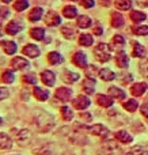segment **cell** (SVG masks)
Returning a JSON list of instances; mask_svg holds the SVG:
<instances>
[{"instance_id":"1","label":"cell","mask_w":148,"mask_h":155,"mask_svg":"<svg viewBox=\"0 0 148 155\" xmlns=\"http://www.w3.org/2000/svg\"><path fill=\"white\" fill-rule=\"evenodd\" d=\"M34 123L37 125V128L40 129V132H48L53 128L54 120L50 114L45 112V110L38 109L34 114Z\"/></svg>"},{"instance_id":"2","label":"cell","mask_w":148,"mask_h":155,"mask_svg":"<svg viewBox=\"0 0 148 155\" xmlns=\"http://www.w3.org/2000/svg\"><path fill=\"white\" fill-rule=\"evenodd\" d=\"M122 148L113 140H106L99 148L98 155H121Z\"/></svg>"},{"instance_id":"3","label":"cell","mask_w":148,"mask_h":155,"mask_svg":"<svg viewBox=\"0 0 148 155\" xmlns=\"http://www.w3.org/2000/svg\"><path fill=\"white\" fill-rule=\"evenodd\" d=\"M12 134H14V139L15 142L18 143L19 146H27L30 144L31 142V132L29 129H12Z\"/></svg>"},{"instance_id":"4","label":"cell","mask_w":148,"mask_h":155,"mask_svg":"<svg viewBox=\"0 0 148 155\" xmlns=\"http://www.w3.org/2000/svg\"><path fill=\"white\" fill-rule=\"evenodd\" d=\"M94 54L98 59V61L101 63H106L111 59V52H110V46L108 44H99L97 48L94 49Z\"/></svg>"},{"instance_id":"5","label":"cell","mask_w":148,"mask_h":155,"mask_svg":"<svg viewBox=\"0 0 148 155\" xmlns=\"http://www.w3.org/2000/svg\"><path fill=\"white\" fill-rule=\"evenodd\" d=\"M82 128L87 129L90 134L95 135V136L103 137V139H106V137L110 135V131H109L105 125H102V124H95V125H92V127H83V125H82Z\"/></svg>"},{"instance_id":"6","label":"cell","mask_w":148,"mask_h":155,"mask_svg":"<svg viewBox=\"0 0 148 155\" xmlns=\"http://www.w3.org/2000/svg\"><path fill=\"white\" fill-rule=\"evenodd\" d=\"M22 30H23V23H21L19 21L8 22L4 27L5 34H8V35H15V34H18V33H21Z\"/></svg>"},{"instance_id":"7","label":"cell","mask_w":148,"mask_h":155,"mask_svg":"<svg viewBox=\"0 0 148 155\" xmlns=\"http://www.w3.org/2000/svg\"><path fill=\"white\" fill-rule=\"evenodd\" d=\"M11 68H12L14 71H22L24 70V68H27L30 65V63L27 61L24 57L22 56H15L12 60H11Z\"/></svg>"},{"instance_id":"8","label":"cell","mask_w":148,"mask_h":155,"mask_svg":"<svg viewBox=\"0 0 148 155\" xmlns=\"http://www.w3.org/2000/svg\"><path fill=\"white\" fill-rule=\"evenodd\" d=\"M90 104H91V101H90V98H87L86 95H78L76 98H73V101H72L73 107L79 109V110L87 109V107L90 106Z\"/></svg>"},{"instance_id":"9","label":"cell","mask_w":148,"mask_h":155,"mask_svg":"<svg viewBox=\"0 0 148 155\" xmlns=\"http://www.w3.org/2000/svg\"><path fill=\"white\" fill-rule=\"evenodd\" d=\"M54 97H56L57 101H61V102H67L71 99V97H72V90L68 87H60L56 90V93H54Z\"/></svg>"},{"instance_id":"10","label":"cell","mask_w":148,"mask_h":155,"mask_svg":"<svg viewBox=\"0 0 148 155\" xmlns=\"http://www.w3.org/2000/svg\"><path fill=\"white\" fill-rule=\"evenodd\" d=\"M45 23L48 25V26H59V25L61 23V18H60V15L57 12L49 11L45 16Z\"/></svg>"},{"instance_id":"11","label":"cell","mask_w":148,"mask_h":155,"mask_svg":"<svg viewBox=\"0 0 148 155\" xmlns=\"http://www.w3.org/2000/svg\"><path fill=\"white\" fill-rule=\"evenodd\" d=\"M22 53L26 54L27 57H38L40 56V49L37 48V45H34V44H27V45H24L23 48H22Z\"/></svg>"},{"instance_id":"12","label":"cell","mask_w":148,"mask_h":155,"mask_svg":"<svg viewBox=\"0 0 148 155\" xmlns=\"http://www.w3.org/2000/svg\"><path fill=\"white\" fill-rule=\"evenodd\" d=\"M72 63L79 68H86L87 67V57L83 52H76L72 57Z\"/></svg>"},{"instance_id":"13","label":"cell","mask_w":148,"mask_h":155,"mask_svg":"<svg viewBox=\"0 0 148 155\" xmlns=\"http://www.w3.org/2000/svg\"><path fill=\"white\" fill-rule=\"evenodd\" d=\"M12 146H14V142L10 137V135L4 134V132H0V150H10Z\"/></svg>"},{"instance_id":"14","label":"cell","mask_w":148,"mask_h":155,"mask_svg":"<svg viewBox=\"0 0 148 155\" xmlns=\"http://www.w3.org/2000/svg\"><path fill=\"white\" fill-rule=\"evenodd\" d=\"M0 82L4 83V84H11V83L15 82V72L14 70H4L0 75Z\"/></svg>"},{"instance_id":"15","label":"cell","mask_w":148,"mask_h":155,"mask_svg":"<svg viewBox=\"0 0 148 155\" xmlns=\"http://www.w3.org/2000/svg\"><path fill=\"white\" fill-rule=\"evenodd\" d=\"M2 49L4 51L5 54H15L18 51V45L14 41H2Z\"/></svg>"},{"instance_id":"16","label":"cell","mask_w":148,"mask_h":155,"mask_svg":"<svg viewBox=\"0 0 148 155\" xmlns=\"http://www.w3.org/2000/svg\"><path fill=\"white\" fill-rule=\"evenodd\" d=\"M41 80H42V83L46 84L48 87H52V86H54V83H56V76H54V74L52 72V71H43V72L41 74Z\"/></svg>"},{"instance_id":"17","label":"cell","mask_w":148,"mask_h":155,"mask_svg":"<svg viewBox=\"0 0 148 155\" xmlns=\"http://www.w3.org/2000/svg\"><path fill=\"white\" fill-rule=\"evenodd\" d=\"M147 87L148 86L146 83H135V84L130 87V93H132L133 97H141L147 91Z\"/></svg>"},{"instance_id":"18","label":"cell","mask_w":148,"mask_h":155,"mask_svg":"<svg viewBox=\"0 0 148 155\" xmlns=\"http://www.w3.org/2000/svg\"><path fill=\"white\" fill-rule=\"evenodd\" d=\"M114 137H116L117 142L124 143V144H129V143L133 140V137L130 136V135L128 134L127 131H118V132H116V134H114Z\"/></svg>"},{"instance_id":"19","label":"cell","mask_w":148,"mask_h":155,"mask_svg":"<svg viewBox=\"0 0 148 155\" xmlns=\"http://www.w3.org/2000/svg\"><path fill=\"white\" fill-rule=\"evenodd\" d=\"M82 86H83L84 93L88 94V95H91V94L95 91V80H94V78H87V79H84L83 83H82Z\"/></svg>"},{"instance_id":"20","label":"cell","mask_w":148,"mask_h":155,"mask_svg":"<svg viewBox=\"0 0 148 155\" xmlns=\"http://www.w3.org/2000/svg\"><path fill=\"white\" fill-rule=\"evenodd\" d=\"M97 102L99 106H103V107H110L113 106V98L111 97H108V95H103V94H98L97 95Z\"/></svg>"},{"instance_id":"21","label":"cell","mask_w":148,"mask_h":155,"mask_svg":"<svg viewBox=\"0 0 148 155\" xmlns=\"http://www.w3.org/2000/svg\"><path fill=\"white\" fill-rule=\"evenodd\" d=\"M33 93H34V97L38 99V101H41V102H43V101H46V99L49 98V91L48 90H45V88H42V87H34V90H33Z\"/></svg>"},{"instance_id":"22","label":"cell","mask_w":148,"mask_h":155,"mask_svg":"<svg viewBox=\"0 0 148 155\" xmlns=\"http://www.w3.org/2000/svg\"><path fill=\"white\" fill-rule=\"evenodd\" d=\"M116 64L118 65L120 68H127L128 64H129V59L128 56L125 54V52H118V54L116 56Z\"/></svg>"},{"instance_id":"23","label":"cell","mask_w":148,"mask_h":155,"mask_svg":"<svg viewBox=\"0 0 148 155\" xmlns=\"http://www.w3.org/2000/svg\"><path fill=\"white\" fill-rule=\"evenodd\" d=\"M42 14H43L42 8H41V7H35V8H33V10L29 12L27 19H29L30 22H37V21H40V19L42 18Z\"/></svg>"},{"instance_id":"24","label":"cell","mask_w":148,"mask_h":155,"mask_svg":"<svg viewBox=\"0 0 148 155\" xmlns=\"http://www.w3.org/2000/svg\"><path fill=\"white\" fill-rule=\"evenodd\" d=\"M30 37L37 41L43 40V38H45V30H43L42 27H33V29L30 30Z\"/></svg>"},{"instance_id":"25","label":"cell","mask_w":148,"mask_h":155,"mask_svg":"<svg viewBox=\"0 0 148 155\" xmlns=\"http://www.w3.org/2000/svg\"><path fill=\"white\" fill-rule=\"evenodd\" d=\"M125 155H148V146H136Z\"/></svg>"},{"instance_id":"26","label":"cell","mask_w":148,"mask_h":155,"mask_svg":"<svg viewBox=\"0 0 148 155\" xmlns=\"http://www.w3.org/2000/svg\"><path fill=\"white\" fill-rule=\"evenodd\" d=\"M99 78L102 80L110 82V80H113L114 78H116V74H114L111 70H109V68H103V70L99 71Z\"/></svg>"},{"instance_id":"27","label":"cell","mask_w":148,"mask_h":155,"mask_svg":"<svg viewBox=\"0 0 148 155\" xmlns=\"http://www.w3.org/2000/svg\"><path fill=\"white\" fill-rule=\"evenodd\" d=\"M48 61L52 65H57L60 63H63V56L60 53H57V52H50L48 54Z\"/></svg>"},{"instance_id":"28","label":"cell","mask_w":148,"mask_h":155,"mask_svg":"<svg viewBox=\"0 0 148 155\" xmlns=\"http://www.w3.org/2000/svg\"><path fill=\"white\" fill-rule=\"evenodd\" d=\"M63 80L67 83H73V82H76V80H79V75L75 72H71V71L65 70L64 72H63Z\"/></svg>"},{"instance_id":"29","label":"cell","mask_w":148,"mask_h":155,"mask_svg":"<svg viewBox=\"0 0 148 155\" xmlns=\"http://www.w3.org/2000/svg\"><path fill=\"white\" fill-rule=\"evenodd\" d=\"M122 25H124V16L120 12H113V15H111V26L121 27Z\"/></svg>"},{"instance_id":"30","label":"cell","mask_w":148,"mask_h":155,"mask_svg":"<svg viewBox=\"0 0 148 155\" xmlns=\"http://www.w3.org/2000/svg\"><path fill=\"white\" fill-rule=\"evenodd\" d=\"M109 95H110L111 98L122 99V98H125V91L118 87H109Z\"/></svg>"},{"instance_id":"31","label":"cell","mask_w":148,"mask_h":155,"mask_svg":"<svg viewBox=\"0 0 148 155\" xmlns=\"http://www.w3.org/2000/svg\"><path fill=\"white\" fill-rule=\"evenodd\" d=\"M92 23L91 18H88V16L86 15H80L78 18V26L80 27V29H87V27H90Z\"/></svg>"},{"instance_id":"32","label":"cell","mask_w":148,"mask_h":155,"mask_svg":"<svg viewBox=\"0 0 148 155\" xmlns=\"http://www.w3.org/2000/svg\"><path fill=\"white\" fill-rule=\"evenodd\" d=\"M125 46V40L122 35H114L113 37V48L116 49V51H121L122 48Z\"/></svg>"},{"instance_id":"33","label":"cell","mask_w":148,"mask_h":155,"mask_svg":"<svg viewBox=\"0 0 148 155\" xmlns=\"http://www.w3.org/2000/svg\"><path fill=\"white\" fill-rule=\"evenodd\" d=\"M63 15L68 19H72L78 15V11H76V8L73 5H67V7L63 8Z\"/></svg>"},{"instance_id":"34","label":"cell","mask_w":148,"mask_h":155,"mask_svg":"<svg viewBox=\"0 0 148 155\" xmlns=\"http://www.w3.org/2000/svg\"><path fill=\"white\" fill-rule=\"evenodd\" d=\"M133 56L135 57H144L146 56V48L139 42H133Z\"/></svg>"},{"instance_id":"35","label":"cell","mask_w":148,"mask_h":155,"mask_svg":"<svg viewBox=\"0 0 148 155\" xmlns=\"http://www.w3.org/2000/svg\"><path fill=\"white\" fill-rule=\"evenodd\" d=\"M92 42H94V38H92L91 34L84 33V34H82L80 37H79V44H80V45H83V46H90Z\"/></svg>"},{"instance_id":"36","label":"cell","mask_w":148,"mask_h":155,"mask_svg":"<svg viewBox=\"0 0 148 155\" xmlns=\"http://www.w3.org/2000/svg\"><path fill=\"white\" fill-rule=\"evenodd\" d=\"M116 7L121 11L130 10V7H132V0H116Z\"/></svg>"},{"instance_id":"37","label":"cell","mask_w":148,"mask_h":155,"mask_svg":"<svg viewBox=\"0 0 148 155\" xmlns=\"http://www.w3.org/2000/svg\"><path fill=\"white\" fill-rule=\"evenodd\" d=\"M27 7H29V0H15V3H14V10L18 12L24 11Z\"/></svg>"},{"instance_id":"38","label":"cell","mask_w":148,"mask_h":155,"mask_svg":"<svg viewBox=\"0 0 148 155\" xmlns=\"http://www.w3.org/2000/svg\"><path fill=\"white\" fill-rule=\"evenodd\" d=\"M60 113H61L63 120H65V121H69L73 118V112L68 106H63L61 109H60Z\"/></svg>"},{"instance_id":"39","label":"cell","mask_w":148,"mask_h":155,"mask_svg":"<svg viewBox=\"0 0 148 155\" xmlns=\"http://www.w3.org/2000/svg\"><path fill=\"white\" fill-rule=\"evenodd\" d=\"M122 106H124V109H127L128 112H135L136 109L139 107V104H137V101L136 99H129V101H127V102H124L122 104Z\"/></svg>"},{"instance_id":"40","label":"cell","mask_w":148,"mask_h":155,"mask_svg":"<svg viewBox=\"0 0 148 155\" xmlns=\"http://www.w3.org/2000/svg\"><path fill=\"white\" fill-rule=\"evenodd\" d=\"M146 18H147L146 14L140 12V11H132V12H130V19L135 22H143Z\"/></svg>"},{"instance_id":"41","label":"cell","mask_w":148,"mask_h":155,"mask_svg":"<svg viewBox=\"0 0 148 155\" xmlns=\"http://www.w3.org/2000/svg\"><path fill=\"white\" fill-rule=\"evenodd\" d=\"M61 33H63V35H64L65 38H73V37H75V30H73L72 27H69V26H64V27H63Z\"/></svg>"},{"instance_id":"42","label":"cell","mask_w":148,"mask_h":155,"mask_svg":"<svg viewBox=\"0 0 148 155\" xmlns=\"http://www.w3.org/2000/svg\"><path fill=\"white\" fill-rule=\"evenodd\" d=\"M22 80H23L24 83H27V84H37V76H35L34 74L23 75V78H22Z\"/></svg>"},{"instance_id":"43","label":"cell","mask_w":148,"mask_h":155,"mask_svg":"<svg viewBox=\"0 0 148 155\" xmlns=\"http://www.w3.org/2000/svg\"><path fill=\"white\" fill-rule=\"evenodd\" d=\"M133 33L137 35H148V26H136L133 27Z\"/></svg>"},{"instance_id":"44","label":"cell","mask_w":148,"mask_h":155,"mask_svg":"<svg viewBox=\"0 0 148 155\" xmlns=\"http://www.w3.org/2000/svg\"><path fill=\"white\" fill-rule=\"evenodd\" d=\"M34 154H35V155H53V154H52V151L49 150L48 147H45V146H43V147L35 148V150H34Z\"/></svg>"},{"instance_id":"45","label":"cell","mask_w":148,"mask_h":155,"mask_svg":"<svg viewBox=\"0 0 148 155\" xmlns=\"http://www.w3.org/2000/svg\"><path fill=\"white\" fill-rule=\"evenodd\" d=\"M95 72L99 74V70H98V68L95 67V65H91V67H88V68L86 67V75L88 76V78H94Z\"/></svg>"},{"instance_id":"46","label":"cell","mask_w":148,"mask_h":155,"mask_svg":"<svg viewBox=\"0 0 148 155\" xmlns=\"http://www.w3.org/2000/svg\"><path fill=\"white\" fill-rule=\"evenodd\" d=\"M139 68H140V72L143 74L144 76H148V60L141 61L140 65H139Z\"/></svg>"},{"instance_id":"47","label":"cell","mask_w":148,"mask_h":155,"mask_svg":"<svg viewBox=\"0 0 148 155\" xmlns=\"http://www.w3.org/2000/svg\"><path fill=\"white\" fill-rule=\"evenodd\" d=\"M10 97V91L7 87H0V101H4Z\"/></svg>"},{"instance_id":"48","label":"cell","mask_w":148,"mask_h":155,"mask_svg":"<svg viewBox=\"0 0 148 155\" xmlns=\"http://www.w3.org/2000/svg\"><path fill=\"white\" fill-rule=\"evenodd\" d=\"M80 4L83 5L84 8H91V7H94V0H80Z\"/></svg>"},{"instance_id":"49","label":"cell","mask_w":148,"mask_h":155,"mask_svg":"<svg viewBox=\"0 0 148 155\" xmlns=\"http://www.w3.org/2000/svg\"><path fill=\"white\" fill-rule=\"evenodd\" d=\"M141 114L146 118H148V104H144L143 106H141Z\"/></svg>"},{"instance_id":"50","label":"cell","mask_w":148,"mask_h":155,"mask_svg":"<svg viewBox=\"0 0 148 155\" xmlns=\"http://www.w3.org/2000/svg\"><path fill=\"white\" fill-rule=\"evenodd\" d=\"M80 118H83L84 121H90L92 120V116L90 113H80Z\"/></svg>"},{"instance_id":"51","label":"cell","mask_w":148,"mask_h":155,"mask_svg":"<svg viewBox=\"0 0 148 155\" xmlns=\"http://www.w3.org/2000/svg\"><path fill=\"white\" fill-rule=\"evenodd\" d=\"M102 31H103V29H102L101 26H97V27L94 29V33H95L97 35H101V34H102Z\"/></svg>"},{"instance_id":"52","label":"cell","mask_w":148,"mask_h":155,"mask_svg":"<svg viewBox=\"0 0 148 155\" xmlns=\"http://www.w3.org/2000/svg\"><path fill=\"white\" fill-rule=\"evenodd\" d=\"M137 3L141 7H148V0H137Z\"/></svg>"},{"instance_id":"53","label":"cell","mask_w":148,"mask_h":155,"mask_svg":"<svg viewBox=\"0 0 148 155\" xmlns=\"http://www.w3.org/2000/svg\"><path fill=\"white\" fill-rule=\"evenodd\" d=\"M101 4H102V5H106V7H108V5L111 4V2H110V0H101Z\"/></svg>"},{"instance_id":"54","label":"cell","mask_w":148,"mask_h":155,"mask_svg":"<svg viewBox=\"0 0 148 155\" xmlns=\"http://www.w3.org/2000/svg\"><path fill=\"white\" fill-rule=\"evenodd\" d=\"M3 125H4V120H3V118L2 117H0V128H2V127Z\"/></svg>"},{"instance_id":"55","label":"cell","mask_w":148,"mask_h":155,"mask_svg":"<svg viewBox=\"0 0 148 155\" xmlns=\"http://www.w3.org/2000/svg\"><path fill=\"white\" fill-rule=\"evenodd\" d=\"M2 2H3V3H5V4H8V3H11L12 0H2Z\"/></svg>"},{"instance_id":"56","label":"cell","mask_w":148,"mask_h":155,"mask_svg":"<svg viewBox=\"0 0 148 155\" xmlns=\"http://www.w3.org/2000/svg\"><path fill=\"white\" fill-rule=\"evenodd\" d=\"M73 2H75V0H73Z\"/></svg>"},{"instance_id":"57","label":"cell","mask_w":148,"mask_h":155,"mask_svg":"<svg viewBox=\"0 0 148 155\" xmlns=\"http://www.w3.org/2000/svg\"><path fill=\"white\" fill-rule=\"evenodd\" d=\"M67 155H68V154H67Z\"/></svg>"}]
</instances>
